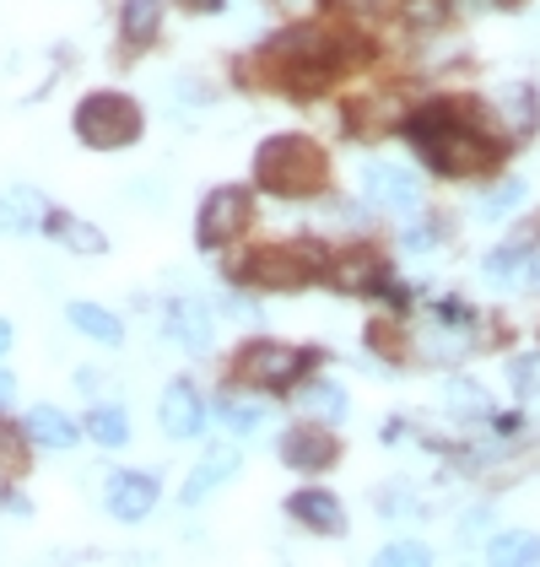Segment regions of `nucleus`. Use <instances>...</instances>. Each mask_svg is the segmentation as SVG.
<instances>
[{
	"instance_id": "1",
	"label": "nucleus",
	"mask_w": 540,
	"mask_h": 567,
	"mask_svg": "<svg viewBox=\"0 0 540 567\" xmlns=\"http://www.w3.org/2000/svg\"><path fill=\"white\" fill-rule=\"evenodd\" d=\"M255 174L270 195H314L324 184V152L309 135H270L255 157Z\"/></svg>"
},
{
	"instance_id": "2",
	"label": "nucleus",
	"mask_w": 540,
	"mask_h": 567,
	"mask_svg": "<svg viewBox=\"0 0 540 567\" xmlns=\"http://www.w3.org/2000/svg\"><path fill=\"white\" fill-rule=\"evenodd\" d=\"M76 135L87 141L92 152H125L141 135V109L125 92H92L76 109Z\"/></svg>"
},
{
	"instance_id": "3",
	"label": "nucleus",
	"mask_w": 540,
	"mask_h": 567,
	"mask_svg": "<svg viewBox=\"0 0 540 567\" xmlns=\"http://www.w3.org/2000/svg\"><path fill=\"white\" fill-rule=\"evenodd\" d=\"M416 135H422V152L433 157V168H438V174H454V178L487 174V168H492V157H497L476 131H459V125H449V120H444V131L416 125Z\"/></svg>"
},
{
	"instance_id": "4",
	"label": "nucleus",
	"mask_w": 540,
	"mask_h": 567,
	"mask_svg": "<svg viewBox=\"0 0 540 567\" xmlns=\"http://www.w3.org/2000/svg\"><path fill=\"white\" fill-rule=\"evenodd\" d=\"M303 362H309V351L281 347V341H260V347H249L238 357V379L255 384V390H281V384H292L303 373Z\"/></svg>"
},
{
	"instance_id": "5",
	"label": "nucleus",
	"mask_w": 540,
	"mask_h": 567,
	"mask_svg": "<svg viewBox=\"0 0 540 567\" xmlns=\"http://www.w3.org/2000/svg\"><path fill=\"white\" fill-rule=\"evenodd\" d=\"M243 221H249V195L243 189H232V184H222V189H211L206 195V206H200V244L206 249H217V244H232L238 233H243Z\"/></svg>"
},
{
	"instance_id": "6",
	"label": "nucleus",
	"mask_w": 540,
	"mask_h": 567,
	"mask_svg": "<svg viewBox=\"0 0 540 567\" xmlns=\"http://www.w3.org/2000/svg\"><path fill=\"white\" fill-rule=\"evenodd\" d=\"M255 281L260 287H303L309 276L319 270V249L314 244H281V249H266V255H255Z\"/></svg>"
},
{
	"instance_id": "7",
	"label": "nucleus",
	"mask_w": 540,
	"mask_h": 567,
	"mask_svg": "<svg viewBox=\"0 0 540 567\" xmlns=\"http://www.w3.org/2000/svg\"><path fill=\"white\" fill-rule=\"evenodd\" d=\"M103 508H108L114 519L141 524L152 508H157V476H141V471L114 476V481H108V492H103Z\"/></svg>"
},
{
	"instance_id": "8",
	"label": "nucleus",
	"mask_w": 540,
	"mask_h": 567,
	"mask_svg": "<svg viewBox=\"0 0 540 567\" xmlns=\"http://www.w3.org/2000/svg\"><path fill=\"white\" fill-rule=\"evenodd\" d=\"M362 189H367V200L384 206V212H416V200H422L416 178L405 174V168H390V163H367V168H362Z\"/></svg>"
},
{
	"instance_id": "9",
	"label": "nucleus",
	"mask_w": 540,
	"mask_h": 567,
	"mask_svg": "<svg viewBox=\"0 0 540 567\" xmlns=\"http://www.w3.org/2000/svg\"><path fill=\"white\" fill-rule=\"evenodd\" d=\"M168 341H179L184 351H206L217 341V319H211V308L200 303V298H179V303L168 308Z\"/></svg>"
},
{
	"instance_id": "10",
	"label": "nucleus",
	"mask_w": 540,
	"mask_h": 567,
	"mask_svg": "<svg viewBox=\"0 0 540 567\" xmlns=\"http://www.w3.org/2000/svg\"><path fill=\"white\" fill-rule=\"evenodd\" d=\"M157 422H163L168 437H195L200 422H206V405H200V394L189 390V384H168L163 405H157Z\"/></svg>"
},
{
	"instance_id": "11",
	"label": "nucleus",
	"mask_w": 540,
	"mask_h": 567,
	"mask_svg": "<svg viewBox=\"0 0 540 567\" xmlns=\"http://www.w3.org/2000/svg\"><path fill=\"white\" fill-rule=\"evenodd\" d=\"M281 460L292 471H330L335 465V437L319 433V427H298V433L281 437Z\"/></svg>"
},
{
	"instance_id": "12",
	"label": "nucleus",
	"mask_w": 540,
	"mask_h": 567,
	"mask_svg": "<svg viewBox=\"0 0 540 567\" xmlns=\"http://www.w3.org/2000/svg\"><path fill=\"white\" fill-rule=\"evenodd\" d=\"M44 233L54 238V244H65L71 255H103V249H108V238H103L92 221L71 217V212H49V217H44Z\"/></svg>"
},
{
	"instance_id": "13",
	"label": "nucleus",
	"mask_w": 540,
	"mask_h": 567,
	"mask_svg": "<svg viewBox=\"0 0 540 567\" xmlns=\"http://www.w3.org/2000/svg\"><path fill=\"white\" fill-rule=\"evenodd\" d=\"M287 508H292V519L309 524L314 535H341L346 529V514H341V503L330 492H298Z\"/></svg>"
},
{
	"instance_id": "14",
	"label": "nucleus",
	"mask_w": 540,
	"mask_h": 567,
	"mask_svg": "<svg viewBox=\"0 0 540 567\" xmlns=\"http://www.w3.org/2000/svg\"><path fill=\"white\" fill-rule=\"evenodd\" d=\"M28 437L39 443V449H76V422L65 416V411H54V405H33V416H28Z\"/></svg>"
},
{
	"instance_id": "15",
	"label": "nucleus",
	"mask_w": 540,
	"mask_h": 567,
	"mask_svg": "<svg viewBox=\"0 0 540 567\" xmlns=\"http://www.w3.org/2000/svg\"><path fill=\"white\" fill-rule=\"evenodd\" d=\"M238 465H243V460H238V449H227V443H222V449H211V454L200 460V471L184 481V503H206V492H211L217 481L232 476Z\"/></svg>"
},
{
	"instance_id": "16",
	"label": "nucleus",
	"mask_w": 540,
	"mask_h": 567,
	"mask_svg": "<svg viewBox=\"0 0 540 567\" xmlns=\"http://www.w3.org/2000/svg\"><path fill=\"white\" fill-rule=\"evenodd\" d=\"M65 319H71L82 336L103 341V347H120V341H125V324H120L108 308H97V303H71V308H65Z\"/></svg>"
},
{
	"instance_id": "17",
	"label": "nucleus",
	"mask_w": 540,
	"mask_h": 567,
	"mask_svg": "<svg viewBox=\"0 0 540 567\" xmlns=\"http://www.w3.org/2000/svg\"><path fill=\"white\" fill-rule=\"evenodd\" d=\"M49 212L39 206V195L33 189H11V195H0V233H33Z\"/></svg>"
},
{
	"instance_id": "18",
	"label": "nucleus",
	"mask_w": 540,
	"mask_h": 567,
	"mask_svg": "<svg viewBox=\"0 0 540 567\" xmlns=\"http://www.w3.org/2000/svg\"><path fill=\"white\" fill-rule=\"evenodd\" d=\"M163 33V6L157 0H125V44H152Z\"/></svg>"
},
{
	"instance_id": "19",
	"label": "nucleus",
	"mask_w": 540,
	"mask_h": 567,
	"mask_svg": "<svg viewBox=\"0 0 540 567\" xmlns=\"http://www.w3.org/2000/svg\"><path fill=\"white\" fill-rule=\"evenodd\" d=\"M497 114H502V125H508V131H530V125H536L540 120V109H536V92L530 87H508L502 92V97H497Z\"/></svg>"
},
{
	"instance_id": "20",
	"label": "nucleus",
	"mask_w": 540,
	"mask_h": 567,
	"mask_svg": "<svg viewBox=\"0 0 540 567\" xmlns=\"http://www.w3.org/2000/svg\"><path fill=\"white\" fill-rule=\"evenodd\" d=\"M92 437L103 443V449H125L131 443V422H125V411L120 405H92Z\"/></svg>"
},
{
	"instance_id": "21",
	"label": "nucleus",
	"mask_w": 540,
	"mask_h": 567,
	"mask_svg": "<svg viewBox=\"0 0 540 567\" xmlns=\"http://www.w3.org/2000/svg\"><path fill=\"white\" fill-rule=\"evenodd\" d=\"M303 411H309L314 422H341V416H346V390H341V384H309V390H303Z\"/></svg>"
},
{
	"instance_id": "22",
	"label": "nucleus",
	"mask_w": 540,
	"mask_h": 567,
	"mask_svg": "<svg viewBox=\"0 0 540 567\" xmlns=\"http://www.w3.org/2000/svg\"><path fill=\"white\" fill-rule=\"evenodd\" d=\"M444 405H449L454 416H487L492 400H487L481 384H470V379H449V384H444Z\"/></svg>"
},
{
	"instance_id": "23",
	"label": "nucleus",
	"mask_w": 540,
	"mask_h": 567,
	"mask_svg": "<svg viewBox=\"0 0 540 567\" xmlns=\"http://www.w3.org/2000/svg\"><path fill=\"white\" fill-rule=\"evenodd\" d=\"M492 563H540V535H530V529H508V535H497Z\"/></svg>"
},
{
	"instance_id": "24",
	"label": "nucleus",
	"mask_w": 540,
	"mask_h": 567,
	"mask_svg": "<svg viewBox=\"0 0 540 567\" xmlns=\"http://www.w3.org/2000/svg\"><path fill=\"white\" fill-rule=\"evenodd\" d=\"M378 281V260L373 255H346V260L335 265V287L341 292H362V287H373Z\"/></svg>"
},
{
	"instance_id": "25",
	"label": "nucleus",
	"mask_w": 540,
	"mask_h": 567,
	"mask_svg": "<svg viewBox=\"0 0 540 567\" xmlns=\"http://www.w3.org/2000/svg\"><path fill=\"white\" fill-rule=\"evenodd\" d=\"M519 200H525V184L508 178V184H497L492 195H481V217H502V212H513Z\"/></svg>"
},
{
	"instance_id": "26",
	"label": "nucleus",
	"mask_w": 540,
	"mask_h": 567,
	"mask_svg": "<svg viewBox=\"0 0 540 567\" xmlns=\"http://www.w3.org/2000/svg\"><path fill=\"white\" fill-rule=\"evenodd\" d=\"M217 416H222L227 427H238V433L260 427V411H249V405H238V400H227V394H222V405H217Z\"/></svg>"
},
{
	"instance_id": "27",
	"label": "nucleus",
	"mask_w": 540,
	"mask_h": 567,
	"mask_svg": "<svg viewBox=\"0 0 540 567\" xmlns=\"http://www.w3.org/2000/svg\"><path fill=\"white\" fill-rule=\"evenodd\" d=\"M513 390L525 394V400H536V394H540V357H525V362H513Z\"/></svg>"
},
{
	"instance_id": "28",
	"label": "nucleus",
	"mask_w": 540,
	"mask_h": 567,
	"mask_svg": "<svg viewBox=\"0 0 540 567\" xmlns=\"http://www.w3.org/2000/svg\"><path fill=\"white\" fill-rule=\"evenodd\" d=\"M378 508H384L390 519H395V514H416V497H411V486H384Z\"/></svg>"
},
{
	"instance_id": "29",
	"label": "nucleus",
	"mask_w": 540,
	"mask_h": 567,
	"mask_svg": "<svg viewBox=\"0 0 540 567\" xmlns=\"http://www.w3.org/2000/svg\"><path fill=\"white\" fill-rule=\"evenodd\" d=\"M378 557H384V563H427L433 551H427V546H416V540H395V546H384Z\"/></svg>"
},
{
	"instance_id": "30",
	"label": "nucleus",
	"mask_w": 540,
	"mask_h": 567,
	"mask_svg": "<svg viewBox=\"0 0 540 567\" xmlns=\"http://www.w3.org/2000/svg\"><path fill=\"white\" fill-rule=\"evenodd\" d=\"M0 465H22V449H17V433H11V422H0Z\"/></svg>"
},
{
	"instance_id": "31",
	"label": "nucleus",
	"mask_w": 540,
	"mask_h": 567,
	"mask_svg": "<svg viewBox=\"0 0 540 567\" xmlns=\"http://www.w3.org/2000/svg\"><path fill=\"white\" fill-rule=\"evenodd\" d=\"M411 17H416L422 28H433V22L444 17V6H438V0H416V6H411Z\"/></svg>"
},
{
	"instance_id": "32",
	"label": "nucleus",
	"mask_w": 540,
	"mask_h": 567,
	"mask_svg": "<svg viewBox=\"0 0 540 567\" xmlns=\"http://www.w3.org/2000/svg\"><path fill=\"white\" fill-rule=\"evenodd\" d=\"M276 11H281V17H314L319 0H276Z\"/></svg>"
},
{
	"instance_id": "33",
	"label": "nucleus",
	"mask_w": 540,
	"mask_h": 567,
	"mask_svg": "<svg viewBox=\"0 0 540 567\" xmlns=\"http://www.w3.org/2000/svg\"><path fill=\"white\" fill-rule=\"evenodd\" d=\"M405 249H433V227H411L405 233Z\"/></svg>"
},
{
	"instance_id": "34",
	"label": "nucleus",
	"mask_w": 540,
	"mask_h": 567,
	"mask_svg": "<svg viewBox=\"0 0 540 567\" xmlns=\"http://www.w3.org/2000/svg\"><path fill=\"white\" fill-rule=\"evenodd\" d=\"M184 11H217V6H222V0H179Z\"/></svg>"
},
{
	"instance_id": "35",
	"label": "nucleus",
	"mask_w": 540,
	"mask_h": 567,
	"mask_svg": "<svg viewBox=\"0 0 540 567\" xmlns=\"http://www.w3.org/2000/svg\"><path fill=\"white\" fill-rule=\"evenodd\" d=\"M11 394H17V379H11V373H0V405H6Z\"/></svg>"
},
{
	"instance_id": "36",
	"label": "nucleus",
	"mask_w": 540,
	"mask_h": 567,
	"mask_svg": "<svg viewBox=\"0 0 540 567\" xmlns=\"http://www.w3.org/2000/svg\"><path fill=\"white\" fill-rule=\"evenodd\" d=\"M525 276H530V287H536V292H540V255H536V260H530V270H525Z\"/></svg>"
},
{
	"instance_id": "37",
	"label": "nucleus",
	"mask_w": 540,
	"mask_h": 567,
	"mask_svg": "<svg viewBox=\"0 0 540 567\" xmlns=\"http://www.w3.org/2000/svg\"><path fill=\"white\" fill-rule=\"evenodd\" d=\"M11 347V319H0V351Z\"/></svg>"
}]
</instances>
